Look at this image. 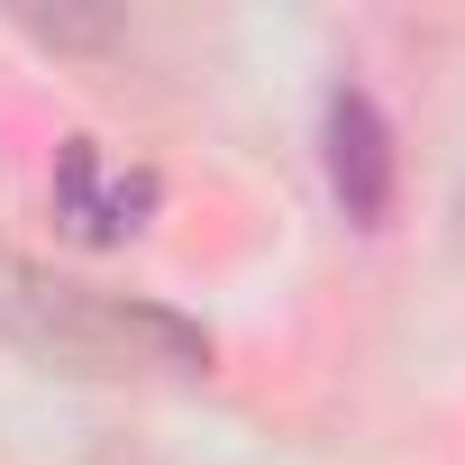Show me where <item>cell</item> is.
<instances>
[{"label": "cell", "mask_w": 465, "mask_h": 465, "mask_svg": "<svg viewBox=\"0 0 465 465\" xmlns=\"http://www.w3.org/2000/svg\"><path fill=\"white\" fill-rule=\"evenodd\" d=\"M329 192L356 228H383V210H392V128L356 83L329 92Z\"/></svg>", "instance_id": "cell-3"}, {"label": "cell", "mask_w": 465, "mask_h": 465, "mask_svg": "<svg viewBox=\"0 0 465 465\" xmlns=\"http://www.w3.org/2000/svg\"><path fill=\"white\" fill-rule=\"evenodd\" d=\"M456 247H465V201H456Z\"/></svg>", "instance_id": "cell-4"}, {"label": "cell", "mask_w": 465, "mask_h": 465, "mask_svg": "<svg viewBox=\"0 0 465 465\" xmlns=\"http://www.w3.org/2000/svg\"><path fill=\"white\" fill-rule=\"evenodd\" d=\"M0 329L28 356L74 374H128V365H210V338L155 302H110L83 283L37 274L28 256H0Z\"/></svg>", "instance_id": "cell-1"}, {"label": "cell", "mask_w": 465, "mask_h": 465, "mask_svg": "<svg viewBox=\"0 0 465 465\" xmlns=\"http://www.w3.org/2000/svg\"><path fill=\"white\" fill-rule=\"evenodd\" d=\"M146 210H155V173L110 164L92 137H74V146L55 155V219H64V238L119 247V238H137V228H146Z\"/></svg>", "instance_id": "cell-2"}]
</instances>
